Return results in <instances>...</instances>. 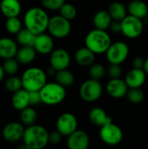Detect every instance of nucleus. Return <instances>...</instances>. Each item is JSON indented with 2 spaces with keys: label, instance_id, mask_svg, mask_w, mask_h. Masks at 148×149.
Wrapping results in <instances>:
<instances>
[{
  "label": "nucleus",
  "instance_id": "0eeeda50",
  "mask_svg": "<svg viewBox=\"0 0 148 149\" xmlns=\"http://www.w3.org/2000/svg\"><path fill=\"white\" fill-rule=\"evenodd\" d=\"M103 93V87L99 80L92 79H87L82 83L79 88L80 98L88 103L97 101Z\"/></svg>",
  "mask_w": 148,
  "mask_h": 149
},
{
  "label": "nucleus",
  "instance_id": "f8f14e48",
  "mask_svg": "<svg viewBox=\"0 0 148 149\" xmlns=\"http://www.w3.org/2000/svg\"><path fill=\"white\" fill-rule=\"evenodd\" d=\"M71 63V57L69 52L63 49L58 48L53 49L50 53V64L56 71L67 69Z\"/></svg>",
  "mask_w": 148,
  "mask_h": 149
},
{
  "label": "nucleus",
  "instance_id": "f257e3e1",
  "mask_svg": "<svg viewBox=\"0 0 148 149\" xmlns=\"http://www.w3.org/2000/svg\"><path fill=\"white\" fill-rule=\"evenodd\" d=\"M50 17L48 13L40 7L30 8L24 14V27L35 35L45 32L47 31Z\"/></svg>",
  "mask_w": 148,
  "mask_h": 149
},
{
  "label": "nucleus",
  "instance_id": "c03bdc74",
  "mask_svg": "<svg viewBox=\"0 0 148 149\" xmlns=\"http://www.w3.org/2000/svg\"><path fill=\"white\" fill-rule=\"evenodd\" d=\"M56 72H57V71L53 68V67H51V68L48 70V74L49 75H51V76H55V74H56Z\"/></svg>",
  "mask_w": 148,
  "mask_h": 149
},
{
  "label": "nucleus",
  "instance_id": "a19ab883",
  "mask_svg": "<svg viewBox=\"0 0 148 149\" xmlns=\"http://www.w3.org/2000/svg\"><path fill=\"white\" fill-rule=\"evenodd\" d=\"M145 59L142 57H135L133 60V67L138 69H143Z\"/></svg>",
  "mask_w": 148,
  "mask_h": 149
},
{
  "label": "nucleus",
  "instance_id": "cd10ccee",
  "mask_svg": "<svg viewBox=\"0 0 148 149\" xmlns=\"http://www.w3.org/2000/svg\"><path fill=\"white\" fill-rule=\"evenodd\" d=\"M17 43L20 45L21 46H33L34 39H35V34L32 33L28 29L22 28L17 34Z\"/></svg>",
  "mask_w": 148,
  "mask_h": 149
},
{
  "label": "nucleus",
  "instance_id": "79ce46f5",
  "mask_svg": "<svg viewBox=\"0 0 148 149\" xmlns=\"http://www.w3.org/2000/svg\"><path fill=\"white\" fill-rule=\"evenodd\" d=\"M143 70L144 72H146V74L148 75V58L145 59V62H144V66H143Z\"/></svg>",
  "mask_w": 148,
  "mask_h": 149
},
{
  "label": "nucleus",
  "instance_id": "2f4dec72",
  "mask_svg": "<svg viewBox=\"0 0 148 149\" xmlns=\"http://www.w3.org/2000/svg\"><path fill=\"white\" fill-rule=\"evenodd\" d=\"M59 15L63 17L66 18L69 21H72L76 18L77 17V9L74 5L69 3H65L60 8H59Z\"/></svg>",
  "mask_w": 148,
  "mask_h": 149
},
{
  "label": "nucleus",
  "instance_id": "412c9836",
  "mask_svg": "<svg viewBox=\"0 0 148 149\" xmlns=\"http://www.w3.org/2000/svg\"><path fill=\"white\" fill-rule=\"evenodd\" d=\"M129 15L143 19L147 17L148 6L142 0H132L126 8Z\"/></svg>",
  "mask_w": 148,
  "mask_h": 149
},
{
  "label": "nucleus",
  "instance_id": "39448f33",
  "mask_svg": "<svg viewBox=\"0 0 148 149\" xmlns=\"http://www.w3.org/2000/svg\"><path fill=\"white\" fill-rule=\"evenodd\" d=\"M42 103L47 106H56L63 102L66 96V91L64 86L57 82L45 83L39 90Z\"/></svg>",
  "mask_w": 148,
  "mask_h": 149
},
{
  "label": "nucleus",
  "instance_id": "5701e85b",
  "mask_svg": "<svg viewBox=\"0 0 148 149\" xmlns=\"http://www.w3.org/2000/svg\"><path fill=\"white\" fill-rule=\"evenodd\" d=\"M89 120L93 125L98 126V127H102L113 121L111 117L108 116V114L106 113V112L103 108L99 107H94L90 111Z\"/></svg>",
  "mask_w": 148,
  "mask_h": 149
},
{
  "label": "nucleus",
  "instance_id": "ea45409f",
  "mask_svg": "<svg viewBox=\"0 0 148 149\" xmlns=\"http://www.w3.org/2000/svg\"><path fill=\"white\" fill-rule=\"evenodd\" d=\"M109 29L113 33H120L121 32V24H120V21L113 20L111 24H110V26H109Z\"/></svg>",
  "mask_w": 148,
  "mask_h": 149
},
{
  "label": "nucleus",
  "instance_id": "e433bc0d",
  "mask_svg": "<svg viewBox=\"0 0 148 149\" xmlns=\"http://www.w3.org/2000/svg\"><path fill=\"white\" fill-rule=\"evenodd\" d=\"M108 76L111 79H118L121 77L122 74V68L120 65L118 64H110V66L107 69Z\"/></svg>",
  "mask_w": 148,
  "mask_h": 149
},
{
  "label": "nucleus",
  "instance_id": "4468645a",
  "mask_svg": "<svg viewBox=\"0 0 148 149\" xmlns=\"http://www.w3.org/2000/svg\"><path fill=\"white\" fill-rule=\"evenodd\" d=\"M33 48L37 53L42 55L50 54L54 49V41L52 37L45 32L36 35L33 43Z\"/></svg>",
  "mask_w": 148,
  "mask_h": 149
},
{
  "label": "nucleus",
  "instance_id": "473e14b6",
  "mask_svg": "<svg viewBox=\"0 0 148 149\" xmlns=\"http://www.w3.org/2000/svg\"><path fill=\"white\" fill-rule=\"evenodd\" d=\"M89 69V75L90 79H95V80H100L104 78L106 74V69L104 65L100 63H93L92 64Z\"/></svg>",
  "mask_w": 148,
  "mask_h": 149
},
{
  "label": "nucleus",
  "instance_id": "7c9ffc66",
  "mask_svg": "<svg viewBox=\"0 0 148 149\" xmlns=\"http://www.w3.org/2000/svg\"><path fill=\"white\" fill-rule=\"evenodd\" d=\"M22 29V22L18 17H7L5 21V30L11 35H16Z\"/></svg>",
  "mask_w": 148,
  "mask_h": 149
},
{
  "label": "nucleus",
  "instance_id": "37998d69",
  "mask_svg": "<svg viewBox=\"0 0 148 149\" xmlns=\"http://www.w3.org/2000/svg\"><path fill=\"white\" fill-rule=\"evenodd\" d=\"M4 75H5V72H4V71H3V66L0 65V82L3 79Z\"/></svg>",
  "mask_w": 148,
  "mask_h": 149
},
{
  "label": "nucleus",
  "instance_id": "a18cd8bd",
  "mask_svg": "<svg viewBox=\"0 0 148 149\" xmlns=\"http://www.w3.org/2000/svg\"><path fill=\"white\" fill-rule=\"evenodd\" d=\"M1 137H2V134H1V132H0V140H1Z\"/></svg>",
  "mask_w": 148,
  "mask_h": 149
},
{
  "label": "nucleus",
  "instance_id": "6ab92c4d",
  "mask_svg": "<svg viewBox=\"0 0 148 149\" xmlns=\"http://www.w3.org/2000/svg\"><path fill=\"white\" fill-rule=\"evenodd\" d=\"M17 43L10 38H0V58L6 59L15 57L17 52Z\"/></svg>",
  "mask_w": 148,
  "mask_h": 149
},
{
  "label": "nucleus",
  "instance_id": "c9c22d12",
  "mask_svg": "<svg viewBox=\"0 0 148 149\" xmlns=\"http://www.w3.org/2000/svg\"><path fill=\"white\" fill-rule=\"evenodd\" d=\"M65 3V0H41L44 8L50 10H57Z\"/></svg>",
  "mask_w": 148,
  "mask_h": 149
},
{
  "label": "nucleus",
  "instance_id": "b1692460",
  "mask_svg": "<svg viewBox=\"0 0 148 149\" xmlns=\"http://www.w3.org/2000/svg\"><path fill=\"white\" fill-rule=\"evenodd\" d=\"M36 55L37 52L33 46H21L17 49L15 58L19 65H30L36 58Z\"/></svg>",
  "mask_w": 148,
  "mask_h": 149
},
{
  "label": "nucleus",
  "instance_id": "c85d7f7f",
  "mask_svg": "<svg viewBox=\"0 0 148 149\" xmlns=\"http://www.w3.org/2000/svg\"><path fill=\"white\" fill-rule=\"evenodd\" d=\"M38 120V113L30 106L24 108L20 111V120L23 125L25 126H31L33 124H36V121Z\"/></svg>",
  "mask_w": 148,
  "mask_h": 149
},
{
  "label": "nucleus",
  "instance_id": "4be33fe9",
  "mask_svg": "<svg viewBox=\"0 0 148 149\" xmlns=\"http://www.w3.org/2000/svg\"><path fill=\"white\" fill-rule=\"evenodd\" d=\"M11 105L14 109L21 111L24 108L30 106L29 103V93L24 88H21L15 93L11 97Z\"/></svg>",
  "mask_w": 148,
  "mask_h": 149
},
{
  "label": "nucleus",
  "instance_id": "dca6fc26",
  "mask_svg": "<svg viewBox=\"0 0 148 149\" xmlns=\"http://www.w3.org/2000/svg\"><path fill=\"white\" fill-rule=\"evenodd\" d=\"M106 93L109 96L113 99H121L126 96L128 86L126 84L125 80L120 78L118 79H111L106 86Z\"/></svg>",
  "mask_w": 148,
  "mask_h": 149
},
{
  "label": "nucleus",
  "instance_id": "f3484780",
  "mask_svg": "<svg viewBox=\"0 0 148 149\" xmlns=\"http://www.w3.org/2000/svg\"><path fill=\"white\" fill-rule=\"evenodd\" d=\"M147 76V75L146 74L143 69H138L133 67V69L126 73L124 80L127 85L128 88L141 87L146 82Z\"/></svg>",
  "mask_w": 148,
  "mask_h": 149
},
{
  "label": "nucleus",
  "instance_id": "423d86ee",
  "mask_svg": "<svg viewBox=\"0 0 148 149\" xmlns=\"http://www.w3.org/2000/svg\"><path fill=\"white\" fill-rule=\"evenodd\" d=\"M70 22L71 21L60 15L53 16L49 19L47 31L53 38H65L71 33L72 31V25Z\"/></svg>",
  "mask_w": 148,
  "mask_h": 149
},
{
  "label": "nucleus",
  "instance_id": "4c0bfd02",
  "mask_svg": "<svg viewBox=\"0 0 148 149\" xmlns=\"http://www.w3.org/2000/svg\"><path fill=\"white\" fill-rule=\"evenodd\" d=\"M28 93H29L30 106H37V105L42 103L39 91H31V92H28Z\"/></svg>",
  "mask_w": 148,
  "mask_h": 149
},
{
  "label": "nucleus",
  "instance_id": "bb28decb",
  "mask_svg": "<svg viewBox=\"0 0 148 149\" xmlns=\"http://www.w3.org/2000/svg\"><path fill=\"white\" fill-rule=\"evenodd\" d=\"M54 77L56 79V82L64 86L65 88L72 86L75 82V77L73 73L67 69L57 71Z\"/></svg>",
  "mask_w": 148,
  "mask_h": 149
},
{
  "label": "nucleus",
  "instance_id": "72a5a7b5",
  "mask_svg": "<svg viewBox=\"0 0 148 149\" xmlns=\"http://www.w3.org/2000/svg\"><path fill=\"white\" fill-rule=\"evenodd\" d=\"M2 66L5 74H8L10 76V75H15L19 69V63L17 62L16 58L13 57V58L4 59Z\"/></svg>",
  "mask_w": 148,
  "mask_h": 149
},
{
  "label": "nucleus",
  "instance_id": "9b49d317",
  "mask_svg": "<svg viewBox=\"0 0 148 149\" xmlns=\"http://www.w3.org/2000/svg\"><path fill=\"white\" fill-rule=\"evenodd\" d=\"M57 130L63 135L68 136L78 129V120L72 113H64L60 114L56 122Z\"/></svg>",
  "mask_w": 148,
  "mask_h": 149
},
{
  "label": "nucleus",
  "instance_id": "6e6552de",
  "mask_svg": "<svg viewBox=\"0 0 148 149\" xmlns=\"http://www.w3.org/2000/svg\"><path fill=\"white\" fill-rule=\"evenodd\" d=\"M120 24L121 33L128 38H137L144 31V24L142 19L132 15H126L120 21Z\"/></svg>",
  "mask_w": 148,
  "mask_h": 149
},
{
  "label": "nucleus",
  "instance_id": "7ed1b4c3",
  "mask_svg": "<svg viewBox=\"0 0 148 149\" xmlns=\"http://www.w3.org/2000/svg\"><path fill=\"white\" fill-rule=\"evenodd\" d=\"M112 43L109 33L105 30L93 29L90 31L85 38V46L94 54H103L106 52Z\"/></svg>",
  "mask_w": 148,
  "mask_h": 149
},
{
  "label": "nucleus",
  "instance_id": "49530a36",
  "mask_svg": "<svg viewBox=\"0 0 148 149\" xmlns=\"http://www.w3.org/2000/svg\"><path fill=\"white\" fill-rule=\"evenodd\" d=\"M147 17H148V13H147Z\"/></svg>",
  "mask_w": 148,
  "mask_h": 149
},
{
  "label": "nucleus",
  "instance_id": "ddd939ff",
  "mask_svg": "<svg viewBox=\"0 0 148 149\" xmlns=\"http://www.w3.org/2000/svg\"><path fill=\"white\" fill-rule=\"evenodd\" d=\"M66 144L69 149H87L90 146V138L85 131L76 129L67 136Z\"/></svg>",
  "mask_w": 148,
  "mask_h": 149
},
{
  "label": "nucleus",
  "instance_id": "393cba45",
  "mask_svg": "<svg viewBox=\"0 0 148 149\" xmlns=\"http://www.w3.org/2000/svg\"><path fill=\"white\" fill-rule=\"evenodd\" d=\"M113 19L107 10H99L93 16V25L96 29L105 30L109 29Z\"/></svg>",
  "mask_w": 148,
  "mask_h": 149
},
{
  "label": "nucleus",
  "instance_id": "f03ea898",
  "mask_svg": "<svg viewBox=\"0 0 148 149\" xmlns=\"http://www.w3.org/2000/svg\"><path fill=\"white\" fill-rule=\"evenodd\" d=\"M48 137L49 132L45 127L33 124L24 128L22 140L29 149H42L48 144Z\"/></svg>",
  "mask_w": 148,
  "mask_h": 149
},
{
  "label": "nucleus",
  "instance_id": "9d476101",
  "mask_svg": "<svg viewBox=\"0 0 148 149\" xmlns=\"http://www.w3.org/2000/svg\"><path fill=\"white\" fill-rule=\"evenodd\" d=\"M123 131L113 121L102 127L99 130V137L101 141L108 146L119 145L123 140Z\"/></svg>",
  "mask_w": 148,
  "mask_h": 149
},
{
  "label": "nucleus",
  "instance_id": "a211bd4d",
  "mask_svg": "<svg viewBox=\"0 0 148 149\" xmlns=\"http://www.w3.org/2000/svg\"><path fill=\"white\" fill-rule=\"evenodd\" d=\"M22 6L19 0H1L0 11L7 17H18L21 13Z\"/></svg>",
  "mask_w": 148,
  "mask_h": 149
},
{
  "label": "nucleus",
  "instance_id": "aec40b11",
  "mask_svg": "<svg viewBox=\"0 0 148 149\" xmlns=\"http://www.w3.org/2000/svg\"><path fill=\"white\" fill-rule=\"evenodd\" d=\"M95 55L96 54H94L90 49L85 46L76 51L74 58H75V61L78 63V65L83 67H87L94 63Z\"/></svg>",
  "mask_w": 148,
  "mask_h": 149
},
{
  "label": "nucleus",
  "instance_id": "1a4fd4ad",
  "mask_svg": "<svg viewBox=\"0 0 148 149\" xmlns=\"http://www.w3.org/2000/svg\"><path fill=\"white\" fill-rule=\"evenodd\" d=\"M105 53L106 59L110 64L121 65L128 58L129 47L127 44L123 41L112 42Z\"/></svg>",
  "mask_w": 148,
  "mask_h": 149
},
{
  "label": "nucleus",
  "instance_id": "c756f323",
  "mask_svg": "<svg viewBox=\"0 0 148 149\" xmlns=\"http://www.w3.org/2000/svg\"><path fill=\"white\" fill-rule=\"evenodd\" d=\"M126 96L132 104H140L145 99V93L140 87L128 88Z\"/></svg>",
  "mask_w": 148,
  "mask_h": 149
},
{
  "label": "nucleus",
  "instance_id": "f704fd0d",
  "mask_svg": "<svg viewBox=\"0 0 148 149\" xmlns=\"http://www.w3.org/2000/svg\"><path fill=\"white\" fill-rule=\"evenodd\" d=\"M5 89L8 90L10 93H15L16 91L23 88L22 87V80L21 78L15 76V75H10V78H8L4 83Z\"/></svg>",
  "mask_w": 148,
  "mask_h": 149
},
{
  "label": "nucleus",
  "instance_id": "2eb2a0df",
  "mask_svg": "<svg viewBox=\"0 0 148 149\" xmlns=\"http://www.w3.org/2000/svg\"><path fill=\"white\" fill-rule=\"evenodd\" d=\"M24 132V125L20 122H10L2 131L3 138L9 142H17L22 140Z\"/></svg>",
  "mask_w": 148,
  "mask_h": 149
},
{
  "label": "nucleus",
  "instance_id": "58836bf2",
  "mask_svg": "<svg viewBox=\"0 0 148 149\" xmlns=\"http://www.w3.org/2000/svg\"><path fill=\"white\" fill-rule=\"evenodd\" d=\"M63 135L58 131H53L51 133H49V137H48V143L51 144V145H57L58 143H60V141H62Z\"/></svg>",
  "mask_w": 148,
  "mask_h": 149
},
{
  "label": "nucleus",
  "instance_id": "20e7f679",
  "mask_svg": "<svg viewBox=\"0 0 148 149\" xmlns=\"http://www.w3.org/2000/svg\"><path fill=\"white\" fill-rule=\"evenodd\" d=\"M21 80L26 91H39L47 82V75L39 67H29L23 72Z\"/></svg>",
  "mask_w": 148,
  "mask_h": 149
},
{
  "label": "nucleus",
  "instance_id": "a878e982",
  "mask_svg": "<svg viewBox=\"0 0 148 149\" xmlns=\"http://www.w3.org/2000/svg\"><path fill=\"white\" fill-rule=\"evenodd\" d=\"M107 11L110 14L113 20L121 21L127 15L126 7L122 3L118 1H114L111 3L110 5L108 6Z\"/></svg>",
  "mask_w": 148,
  "mask_h": 149
}]
</instances>
